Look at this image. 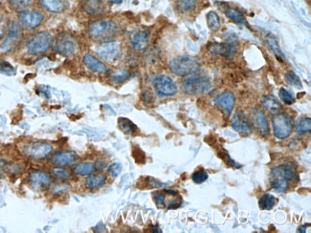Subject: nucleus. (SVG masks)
<instances>
[{"label": "nucleus", "instance_id": "obj_1", "mask_svg": "<svg viewBox=\"0 0 311 233\" xmlns=\"http://www.w3.org/2000/svg\"><path fill=\"white\" fill-rule=\"evenodd\" d=\"M170 70L176 76L187 77L192 76L199 71L200 61L191 55H181L174 58L170 62Z\"/></svg>", "mask_w": 311, "mask_h": 233}, {"label": "nucleus", "instance_id": "obj_2", "mask_svg": "<svg viewBox=\"0 0 311 233\" xmlns=\"http://www.w3.org/2000/svg\"><path fill=\"white\" fill-rule=\"evenodd\" d=\"M296 176V170L291 164H285L275 167L270 174L272 187L278 192H286L289 182Z\"/></svg>", "mask_w": 311, "mask_h": 233}, {"label": "nucleus", "instance_id": "obj_3", "mask_svg": "<svg viewBox=\"0 0 311 233\" xmlns=\"http://www.w3.org/2000/svg\"><path fill=\"white\" fill-rule=\"evenodd\" d=\"M117 33V25L109 20H99L93 22L88 29V35L92 39L109 41Z\"/></svg>", "mask_w": 311, "mask_h": 233}, {"label": "nucleus", "instance_id": "obj_4", "mask_svg": "<svg viewBox=\"0 0 311 233\" xmlns=\"http://www.w3.org/2000/svg\"><path fill=\"white\" fill-rule=\"evenodd\" d=\"M52 43V36L48 32H39L27 41V51L32 54H41L47 52Z\"/></svg>", "mask_w": 311, "mask_h": 233}, {"label": "nucleus", "instance_id": "obj_5", "mask_svg": "<svg viewBox=\"0 0 311 233\" xmlns=\"http://www.w3.org/2000/svg\"><path fill=\"white\" fill-rule=\"evenodd\" d=\"M183 90L190 95L204 94L211 89V81L207 77L194 76L183 82Z\"/></svg>", "mask_w": 311, "mask_h": 233}, {"label": "nucleus", "instance_id": "obj_6", "mask_svg": "<svg viewBox=\"0 0 311 233\" xmlns=\"http://www.w3.org/2000/svg\"><path fill=\"white\" fill-rule=\"evenodd\" d=\"M272 125L275 136L280 140L288 138L292 133V119L285 113L276 114L272 118Z\"/></svg>", "mask_w": 311, "mask_h": 233}, {"label": "nucleus", "instance_id": "obj_7", "mask_svg": "<svg viewBox=\"0 0 311 233\" xmlns=\"http://www.w3.org/2000/svg\"><path fill=\"white\" fill-rule=\"evenodd\" d=\"M54 49L58 54H60L64 56H71L76 52L77 43L71 36L62 33L57 36Z\"/></svg>", "mask_w": 311, "mask_h": 233}, {"label": "nucleus", "instance_id": "obj_8", "mask_svg": "<svg viewBox=\"0 0 311 233\" xmlns=\"http://www.w3.org/2000/svg\"><path fill=\"white\" fill-rule=\"evenodd\" d=\"M154 86L158 95L163 97H172L177 93V87L173 78L169 76H158L154 80Z\"/></svg>", "mask_w": 311, "mask_h": 233}, {"label": "nucleus", "instance_id": "obj_9", "mask_svg": "<svg viewBox=\"0 0 311 233\" xmlns=\"http://www.w3.org/2000/svg\"><path fill=\"white\" fill-rule=\"evenodd\" d=\"M97 54L108 62L116 61L120 56V45L116 41H105L96 48Z\"/></svg>", "mask_w": 311, "mask_h": 233}, {"label": "nucleus", "instance_id": "obj_10", "mask_svg": "<svg viewBox=\"0 0 311 233\" xmlns=\"http://www.w3.org/2000/svg\"><path fill=\"white\" fill-rule=\"evenodd\" d=\"M19 22L22 26L27 29H36L41 24V22L44 19V16L39 11L31 10V11H21L19 15Z\"/></svg>", "mask_w": 311, "mask_h": 233}, {"label": "nucleus", "instance_id": "obj_11", "mask_svg": "<svg viewBox=\"0 0 311 233\" xmlns=\"http://www.w3.org/2000/svg\"><path fill=\"white\" fill-rule=\"evenodd\" d=\"M21 36L22 35H21V30H20L19 24L17 22H14L11 26L7 38L5 39V41L0 47V51L6 53L14 49L20 42Z\"/></svg>", "mask_w": 311, "mask_h": 233}, {"label": "nucleus", "instance_id": "obj_12", "mask_svg": "<svg viewBox=\"0 0 311 233\" xmlns=\"http://www.w3.org/2000/svg\"><path fill=\"white\" fill-rule=\"evenodd\" d=\"M236 39H229L227 43H214L209 46V51L214 54H221L228 59H232L236 53Z\"/></svg>", "mask_w": 311, "mask_h": 233}, {"label": "nucleus", "instance_id": "obj_13", "mask_svg": "<svg viewBox=\"0 0 311 233\" xmlns=\"http://www.w3.org/2000/svg\"><path fill=\"white\" fill-rule=\"evenodd\" d=\"M52 145L48 143H34L31 144H28L24 149V153L26 155L37 160H40V159H44L48 157L52 153Z\"/></svg>", "mask_w": 311, "mask_h": 233}, {"label": "nucleus", "instance_id": "obj_14", "mask_svg": "<svg viewBox=\"0 0 311 233\" xmlns=\"http://www.w3.org/2000/svg\"><path fill=\"white\" fill-rule=\"evenodd\" d=\"M214 103L227 116H230L235 104V98L232 92H224L214 98Z\"/></svg>", "mask_w": 311, "mask_h": 233}, {"label": "nucleus", "instance_id": "obj_15", "mask_svg": "<svg viewBox=\"0 0 311 233\" xmlns=\"http://www.w3.org/2000/svg\"><path fill=\"white\" fill-rule=\"evenodd\" d=\"M30 183L35 190L42 191L50 185V177L43 171H34L30 175Z\"/></svg>", "mask_w": 311, "mask_h": 233}, {"label": "nucleus", "instance_id": "obj_16", "mask_svg": "<svg viewBox=\"0 0 311 233\" xmlns=\"http://www.w3.org/2000/svg\"><path fill=\"white\" fill-rule=\"evenodd\" d=\"M232 127L234 131L240 133L241 135L248 136L251 133L250 124L242 112H235L231 122Z\"/></svg>", "mask_w": 311, "mask_h": 233}, {"label": "nucleus", "instance_id": "obj_17", "mask_svg": "<svg viewBox=\"0 0 311 233\" xmlns=\"http://www.w3.org/2000/svg\"><path fill=\"white\" fill-rule=\"evenodd\" d=\"M252 124L256 130L262 136H266L269 134L268 121H267L264 113L260 109H254L253 110Z\"/></svg>", "mask_w": 311, "mask_h": 233}, {"label": "nucleus", "instance_id": "obj_18", "mask_svg": "<svg viewBox=\"0 0 311 233\" xmlns=\"http://www.w3.org/2000/svg\"><path fill=\"white\" fill-rule=\"evenodd\" d=\"M83 63L85 64V66L95 72V73H100V74H104L107 72V67L104 64V62H102L100 59H98L96 56H94L91 54H86L83 56Z\"/></svg>", "mask_w": 311, "mask_h": 233}, {"label": "nucleus", "instance_id": "obj_19", "mask_svg": "<svg viewBox=\"0 0 311 233\" xmlns=\"http://www.w3.org/2000/svg\"><path fill=\"white\" fill-rule=\"evenodd\" d=\"M150 40V33L147 31H137L130 37V43L136 50H143L147 47Z\"/></svg>", "mask_w": 311, "mask_h": 233}, {"label": "nucleus", "instance_id": "obj_20", "mask_svg": "<svg viewBox=\"0 0 311 233\" xmlns=\"http://www.w3.org/2000/svg\"><path fill=\"white\" fill-rule=\"evenodd\" d=\"M77 158H78V156L75 152L59 151V152H57L52 156L51 162L56 165L64 166V165H68V164L74 162L77 160Z\"/></svg>", "mask_w": 311, "mask_h": 233}, {"label": "nucleus", "instance_id": "obj_21", "mask_svg": "<svg viewBox=\"0 0 311 233\" xmlns=\"http://www.w3.org/2000/svg\"><path fill=\"white\" fill-rule=\"evenodd\" d=\"M40 5L51 13H60L66 8V0H39Z\"/></svg>", "mask_w": 311, "mask_h": 233}, {"label": "nucleus", "instance_id": "obj_22", "mask_svg": "<svg viewBox=\"0 0 311 233\" xmlns=\"http://www.w3.org/2000/svg\"><path fill=\"white\" fill-rule=\"evenodd\" d=\"M82 7L87 14L97 16L103 10V3L102 0H82Z\"/></svg>", "mask_w": 311, "mask_h": 233}, {"label": "nucleus", "instance_id": "obj_23", "mask_svg": "<svg viewBox=\"0 0 311 233\" xmlns=\"http://www.w3.org/2000/svg\"><path fill=\"white\" fill-rule=\"evenodd\" d=\"M261 105L264 107V109H266L267 111H269L270 113H278L282 110V104L279 103V101H277L276 98H274L273 96H264L261 98Z\"/></svg>", "mask_w": 311, "mask_h": 233}, {"label": "nucleus", "instance_id": "obj_24", "mask_svg": "<svg viewBox=\"0 0 311 233\" xmlns=\"http://www.w3.org/2000/svg\"><path fill=\"white\" fill-rule=\"evenodd\" d=\"M199 0H176V9L182 14H191L197 8Z\"/></svg>", "mask_w": 311, "mask_h": 233}, {"label": "nucleus", "instance_id": "obj_25", "mask_svg": "<svg viewBox=\"0 0 311 233\" xmlns=\"http://www.w3.org/2000/svg\"><path fill=\"white\" fill-rule=\"evenodd\" d=\"M106 181L104 175H91L85 181V186L89 189H95L103 186Z\"/></svg>", "mask_w": 311, "mask_h": 233}, {"label": "nucleus", "instance_id": "obj_26", "mask_svg": "<svg viewBox=\"0 0 311 233\" xmlns=\"http://www.w3.org/2000/svg\"><path fill=\"white\" fill-rule=\"evenodd\" d=\"M95 164L92 162H80L75 167V173L79 176L90 175L95 170Z\"/></svg>", "mask_w": 311, "mask_h": 233}, {"label": "nucleus", "instance_id": "obj_27", "mask_svg": "<svg viewBox=\"0 0 311 233\" xmlns=\"http://www.w3.org/2000/svg\"><path fill=\"white\" fill-rule=\"evenodd\" d=\"M276 204V200L275 197L271 194H264L260 199H259V208L263 209V210H270L272 209Z\"/></svg>", "mask_w": 311, "mask_h": 233}, {"label": "nucleus", "instance_id": "obj_28", "mask_svg": "<svg viewBox=\"0 0 311 233\" xmlns=\"http://www.w3.org/2000/svg\"><path fill=\"white\" fill-rule=\"evenodd\" d=\"M207 24L210 30L213 32H216L220 28V20L215 12H209L207 14Z\"/></svg>", "mask_w": 311, "mask_h": 233}, {"label": "nucleus", "instance_id": "obj_29", "mask_svg": "<svg viewBox=\"0 0 311 233\" xmlns=\"http://www.w3.org/2000/svg\"><path fill=\"white\" fill-rule=\"evenodd\" d=\"M130 78V72L128 70L125 69H121V70H117L115 72H113L110 76L111 80L116 83V84H120L125 82L128 78Z\"/></svg>", "mask_w": 311, "mask_h": 233}, {"label": "nucleus", "instance_id": "obj_30", "mask_svg": "<svg viewBox=\"0 0 311 233\" xmlns=\"http://www.w3.org/2000/svg\"><path fill=\"white\" fill-rule=\"evenodd\" d=\"M226 16L228 18H230L232 21H233L234 23H243L245 21V18H244V15L236 10V9H228L226 12H225Z\"/></svg>", "mask_w": 311, "mask_h": 233}, {"label": "nucleus", "instance_id": "obj_31", "mask_svg": "<svg viewBox=\"0 0 311 233\" xmlns=\"http://www.w3.org/2000/svg\"><path fill=\"white\" fill-rule=\"evenodd\" d=\"M119 127L127 134H133L137 130L136 125L126 118H121L119 120Z\"/></svg>", "mask_w": 311, "mask_h": 233}, {"label": "nucleus", "instance_id": "obj_32", "mask_svg": "<svg viewBox=\"0 0 311 233\" xmlns=\"http://www.w3.org/2000/svg\"><path fill=\"white\" fill-rule=\"evenodd\" d=\"M311 128V118H301V119L298 121L297 133H299V134H305V133H307V132H310Z\"/></svg>", "mask_w": 311, "mask_h": 233}, {"label": "nucleus", "instance_id": "obj_33", "mask_svg": "<svg viewBox=\"0 0 311 233\" xmlns=\"http://www.w3.org/2000/svg\"><path fill=\"white\" fill-rule=\"evenodd\" d=\"M33 0H9L11 7L17 11H24L32 4Z\"/></svg>", "mask_w": 311, "mask_h": 233}, {"label": "nucleus", "instance_id": "obj_34", "mask_svg": "<svg viewBox=\"0 0 311 233\" xmlns=\"http://www.w3.org/2000/svg\"><path fill=\"white\" fill-rule=\"evenodd\" d=\"M267 42H268V45L270 46V48L272 49V51L275 53V54L278 56V57H282V58H285V54L282 52L277 40L272 37V36H267Z\"/></svg>", "mask_w": 311, "mask_h": 233}, {"label": "nucleus", "instance_id": "obj_35", "mask_svg": "<svg viewBox=\"0 0 311 233\" xmlns=\"http://www.w3.org/2000/svg\"><path fill=\"white\" fill-rule=\"evenodd\" d=\"M285 78H286L287 82L290 83L291 85L298 87V88H302V82H301L299 77L294 72H292V71L287 72L285 75Z\"/></svg>", "mask_w": 311, "mask_h": 233}, {"label": "nucleus", "instance_id": "obj_36", "mask_svg": "<svg viewBox=\"0 0 311 233\" xmlns=\"http://www.w3.org/2000/svg\"><path fill=\"white\" fill-rule=\"evenodd\" d=\"M208 173L204 170H198L196 172H194L192 176V179L193 181H194L195 183H202L205 181H207L208 179Z\"/></svg>", "mask_w": 311, "mask_h": 233}, {"label": "nucleus", "instance_id": "obj_37", "mask_svg": "<svg viewBox=\"0 0 311 233\" xmlns=\"http://www.w3.org/2000/svg\"><path fill=\"white\" fill-rule=\"evenodd\" d=\"M279 96L281 98V100L287 105H290V104H294V98L293 96L284 88H282L280 90V93H279Z\"/></svg>", "mask_w": 311, "mask_h": 233}, {"label": "nucleus", "instance_id": "obj_38", "mask_svg": "<svg viewBox=\"0 0 311 233\" xmlns=\"http://www.w3.org/2000/svg\"><path fill=\"white\" fill-rule=\"evenodd\" d=\"M0 72L6 75H13L15 73L14 67L5 60H0Z\"/></svg>", "mask_w": 311, "mask_h": 233}, {"label": "nucleus", "instance_id": "obj_39", "mask_svg": "<svg viewBox=\"0 0 311 233\" xmlns=\"http://www.w3.org/2000/svg\"><path fill=\"white\" fill-rule=\"evenodd\" d=\"M166 194L161 192H156L154 194V199L156 202V206L158 207H166Z\"/></svg>", "mask_w": 311, "mask_h": 233}, {"label": "nucleus", "instance_id": "obj_40", "mask_svg": "<svg viewBox=\"0 0 311 233\" xmlns=\"http://www.w3.org/2000/svg\"><path fill=\"white\" fill-rule=\"evenodd\" d=\"M122 172V165L119 162H114L108 167V173L113 177H118Z\"/></svg>", "mask_w": 311, "mask_h": 233}, {"label": "nucleus", "instance_id": "obj_41", "mask_svg": "<svg viewBox=\"0 0 311 233\" xmlns=\"http://www.w3.org/2000/svg\"><path fill=\"white\" fill-rule=\"evenodd\" d=\"M52 175L55 176L56 178H58V179H67V178H69V173L65 169L60 168V167L54 168L52 170Z\"/></svg>", "mask_w": 311, "mask_h": 233}, {"label": "nucleus", "instance_id": "obj_42", "mask_svg": "<svg viewBox=\"0 0 311 233\" xmlns=\"http://www.w3.org/2000/svg\"><path fill=\"white\" fill-rule=\"evenodd\" d=\"M5 167V161L4 160H0V174L2 172V170L4 169Z\"/></svg>", "mask_w": 311, "mask_h": 233}, {"label": "nucleus", "instance_id": "obj_43", "mask_svg": "<svg viewBox=\"0 0 311 233\" xmlns=\"http://www.w3.org/2000/svg\"><path fill=\"white\" fill-rule=\"evenodd\" d=\"M109 2H111V3H113V4H120L123 0H108Z\"/></svg>", "mask_w": 311, "mask_h": 233}]
</instances>
